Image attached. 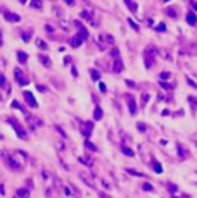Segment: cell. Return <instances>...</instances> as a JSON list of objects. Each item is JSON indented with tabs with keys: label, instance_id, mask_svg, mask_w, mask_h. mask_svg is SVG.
<instances>
[{
	"label": "cell",
	"instance_id": "34",
	"mask_svg": "<svg viewBox=\"0 0 197 198\" xmlns=\"http://www.w3.org/2000/svg\"><path fill=\"white\" fill-rule=\"evenodd\" d=\"M71 61H73V59H71V57H66V59H64V64H66V66H68V64H69Z\"/></svg>",
	"mask_w": 197,
	"mask_h": 198
},
{
	"label": "cell",
	"instance_id": "18",
	"mask_svg": "<svg viewBox=\"0 0 197 198\" xmlns=\"http://www.w3.org/2000/svg\"><path fill=\"white\" fill-rule=\"evenodd\" d=\"M90 76H92L93 81H98V79H100V72H98L97 69H90Z\"/></svg>",
	"mask_w": 197,
	"mask_h": 198
},
{
	"label": "cell",
	"instance_id": "31",
	"mask_svg": "<svg viewBox=\"0 0 197 198\" xmlns=\"http://www.w3.org/2000/svg\"><path fill=\"white\" fill-rule=\"evenodd\" d=\"M128 22H130V26L133 28V29H138V26H137V24H135V22H133V21H132V19L128 21Z\"/></svg>",
	"mask_w": 197,
	"mask_h": 198
},
{
	"label": "cell",
	"instance_id": "12",
	"mask_svg": "<svg viewBox=\"0 0 197 198\" xmlns=\"http://www.w3.org/2000/svg\"><path fill=\"white\" fill-rule=\"evenodd\" d=\"M98 41H100V43H109V45H113L114 38L111 34H100V36H98Z\"/></svg>",
	"mask_w": 197,
	"mask_h": 198
},
{
	"label": "cell",
	"instance_id": "30",
	"mask_svg": "<svg viewBox=\"0 0 197 198\" xmlns=\"http://www.w3.org/2000/svg\"><path fill=\"white\" fill-rule=\"evenodd\" d=\"M85 146H86L88 150H97V148H95V146H93V145H92L90 141H86V143H85Z\"/></svg>",
	"mask_w": 197,
	"mask_h": 198
},
{
	"label": "cell",
	"instance_id": "17",
	"mask_svg": "<svg viewBox=\"0 0 197 198\" xmlns=\"http://www.w3.org/2000/svg\"><path fill=\"white\" fill-rule=\"evenodd\" d=\"M93 119H95V121H100V119H102V109H100V107H95V110H93Z\"/></svg>",
	"mask_w": 197,
	"mask_h": 198
},
{
	"label": "cell",
	"instance_id": "21",
	"mask_svg": "<svg viewBox=\"0 0 197 198\" xmlns=\"http://www.w3.org/2000/svg\"><path fill=\"white\" fill-rule=\"evenodd\" d=\"M36 47L42 48V50H47V43H45L43 40H36Z\"/></svg>",
	"mask_w": 197,
	"mask_h": 198
},
{
	"label": "cell",
	"instance_id": "6",
	"mask_svg": "<svg viewBox=\"0 0 197 198\" xmlns=\"http://www.w3.org/2000/svg\"><path fill=\"white\" fill-rule=\"evenodd\" d=\"M83 41H85V38L81 36V34H74V36H73V38L69 40V45H71L73 48H76V47H80Z\"/></svg>",
	"mask_w": 197,
	"mask_h": 198
},
{
	"label": "cell",
	"instance_id": "27",
	"mask_svg": "<svg viewBox=\"0 0 197 198\" xmlns=\"http://www.w3.org/2000/svg\"><path fill=\"white\" fill-rule=\"evenodd\" d=\"M147 102H149V95L147 93H144V95H142V105H145Z\"/></svg>",
	"mask_w": 197,
	"mask_h": 198
},
{
	"label": "cell",
	"instance_id": "14",
	"mask_svg": "<svg viewBox=\"0 0 197 198\" xmlns=\"http://www.w3.org/2000/svg\"><path fill=\"white\" fill-rule=\"evenodd\" d=\"M31 9H35V10H42L43 9V2L42 0H31Z\"/></svg>",
	"mask_w": 197,
	"mask_h": 198
},
{
	"label": "cell",
	"instance_id": "8",
	"mask_svg": "<svg viewBox=\"0 0 197 198\" xmlns=\"http://www.w3.org/2000/svg\"><path fill=\"white\" fill-rule=\"evenodd\" d=\"M74 26L78 28V34H81L85 40H86V38H88V31H86V28H85L80 21H74Z\"/></svg>",
	"mask_w": 197,
	"mask_h": 198
},
{
	"label": "cell",
	"instance_id": "19",
	"mask_svg": "<svg viewBox=\"0 0 197 198\" xmlns=\"http://www.w3.org/2000/svg\"><path fill=\"white\" fill-rule=\"evenodd\" d=\"M113 71H114V72H121V71H123V64H121V61H116V62H114Z\"/></svg>",
	"mask_w": 197,
	"mask_h": 198
},
{
	"label": "cell",
	"instance_id": "33",
	"mask_svg": "<svg viewBox=\"0 0 197 198\" xmlns=\"http://www.w3.org/2000/svg\"><path fill=\"white\" fill-rule=\"evenodd\" d=\"M137 128H138L140 131H145V126H144L142 123H138V124H137Z\"/></svg>",
	"mask_w": 197,
	"mask_h": 198
},
{
	"label": "cell",
	"instance_id": "36",
	"mask_svg": "<svg viewBox=\"0 0 197 198\" xmlns=\"http://www.w3.org/2000/svg\"><path fill=\"white\" fill-rule=\"evenodd\" d=\"M190 5H192V7H195V10H197V2H194V0H190Z\"/></svg>",
	"mask_w": 197,
	"mask_h": 198
},
{
	"label": "cell",
	"instance_id": "2",
	"mask_svg": "<svg viewBox=\"0 0 197 198\" xmlns=\"http://www.w3.org/2000/svg\"><path fill=\"white\" fill-rule=\"evenodd\" d=\"M154 54H156L154 47H147V50L144 52V57H145V67L147 69H150L152 66H154Z\"/></svg>",
	"mask_w": 197,
	"mask_h": 198
},
{
	"label": "cell",
	"instance_id": "5",
	"mask_svg": "<svg viewBox=\"0 0 197 198\" xmlns=\"http://www.w3.org/2000/svg\"><path fill=\"white\" fill-rule=\"evenodd\" d=\"M23 96H24L26 103H28V105L31 107V109H36V107H38V103H36L35 96L31 95V91H24V93H23Z\"/></svg>",
	"mask_w": 197,
	"mask_h": 198
},
{
	"label": "cell",
	"instance_id": "22",
	"mask_svg": "<svg viewBox=\"0 0 197 198\" xmlns=\"http://www.w3.org/2000/svg\"><path fill=\"white\" fill-rule=\"evenodd\" d=\"M23 41H29L31 40V31H26V33H23Z\"/></svg>",
	"mask_w": 197,
	"mask_h": 198
},
{
	"label": "cell",
	"instance_id": "15",
	"mask_svg": "<svg viewBox=\"0 0 197 198\" xmlns=\"http://www.w3.org/2000/svg\"><path fill=\"white\" fill-rule=\"evenodd\" d=\"M17 197L19 198H28L29 197V190H26V188H19V190H17Z\"/></svg>",
	"mask_w": 197,
	"mask_h": 198
},
{
	"label": "cell",
	"instance_id": "29",
	"mask_svg": "<svg viewBox=\"0 0 197 198\" xmlns=\"http://www.w3.org/2000/svg\"><path fill=\"white\" fill-rule=\"evenodd\" d=\"M142 188H144L145 191H152V185H149V183H145V185L142 186Z\"/></svg>",
	"mask_w": 197,
	"mask_h": 198
},
{
	"label": "cell",
	"instance_id": "13",
	"mask_svg": "<svg viewBox=\"0 0 197 198\" xmlns=\"http://www.w3.org/2000/svg\"><path fill=\"white\" fill-rule=\"evenodd\" d=\"M125 4L128 5V9H130L132 12H133V14H137V10H138V5L135 4L133 0H125Z\"/></svg>",
	"mask_w": 197,
	"mask_h": 198
},
{
	"label": "cell",
	"instance_id": "1",
	"mask_svg": "<svg viewBox=\"0 0 197 198\" xmlns=\"http://www.w3.org/2000/svg\"><path fill=\"white\" fill-rule=\"evenodd\" d=\"M7 123L11 124V126H12V128H14L16 129V133H17V136L21 138V140H26V138H28V134H26V131L23 129V126L19 123H17V121H16L14 117H7Z\"/></svg>",
	"mask_w": 197,
	"mask_h": 198
},
{
	"label": "cell",
	"instance_id": "35",
	"mask_svg": "<svg viewBox=\"0 0 197 198\" xmlns=\"http://www.w3.org/2000/svg\"><path fill=\"white\" fill-rule=\"evenodd\" d=\"M64 2H66L68 5H74V0H64Z\"/></svg>",
	"mask_w": 197,
	"mask_h": 198
},
{
	"label": "cell",
	"instance_id": "11",
	"mask_svg": "<svg viewBox=\"0 0 197 198\" xmlns=\"http://www.w3.org/2000/svg\"><path fill=\"white\" fill-rule=\"evenodd\" d=\"M81 19H86L88 21V24H92V26H97V22H95V19L92 17L90 10H83V12H81Z\"/></svg>",
	"mask_w": 197,
	"mask_h": 198
},
{
	"label": "cell",
	"instance_id": "24",
	"mask_svg": "<svg viewBox=\"0 0 197 198\" xmlns=\"http://www.w3.org/2000/svg\"><path fill=\"white\" fill-rule=\"evenodd\" d=\"M187 19H189V24H195V16H194V14H189Z\"/></svg>",
	"mask_w": 197,
	"mask_h": 198
},
{
	"label": "cell",
	"instance_id": "25",
	"mask_svg": "<svg viewBox=\"0 0 197 198\" xmlns=\"http://www.w3.org/2000/svg\"><path fill=\"white\" fill-rule=\"evenodd\" d=\"M0 86L7 88V83H5V76H4V74H0Z\"/></svg>",
	"mask_w": 197,
	"mask_h": 198
},
{
	"label": "cell",
	"instance_id": "28",
	"mask_svg": "<svg viewBox=\"0 0 197 198\" xmlns=\"http://www.w3.org/2000/svg\"><path fill=\"white\" fill-rule=\"evenodd\" d=\"M169 72H161V74H159V78H161V79H169Z\"/></svg>",
	"mask_w": 197,
	"mask_h": 198
},
{
	"label": "cell",
	"instance_id": "9",
	"mask_svg": "<svg viewBox=\"0 0 197 198\" xmlns=\"http://www.w3.org/2000/svg\"><path fill=\"white\" fill-rule=\"evenodd\" d=\"M125 98L128 100V109H130V114H132V116H135V114H137V107H135L133 96H132V95H126Z\"/></svg>",
	"mask_w": 197,
	"mask_h": 198
},
{
	"label": "cell",
	"instance_id": "32",
	"mask_svg": "<svg viewBox=\"0 0 197 198\" xmlns=\"http://www.w3.org/2000/svg\"><path fill=\"white\" fill-rule=\"evenodd\" d=\"M121 150L125 152V153H126V155H133V152H132V150H128V148H121Z\"/></svg>",
	"mask_w": 197,
	"mask_h": 198
},
{
	"label": "cell",
	"instance_id": "23",
	"mask_svg": "<svg viewBox=\"0 0 197 198\" xmlns=\"http://www.w3.org/2000/svg\"><path fill=\"white\" fill-rule=\"evenodd\" d=\"M80 162H81V164H85V165H92V160L88 157H80Z\"/></svg>",
	"mask_w": 197,
	"mask_h": 198
},
{
	"label": "cell",
	"instance_id": "10",
	"mask_svg": "<svg viewBox=\"0 0 197 198\" xmlns=\"http://www.w3.org/2000/svg\"><path fill=\"white\" fill-rule=\"evenodd\" d=\"M38 61L42 62L43 67H50V66H52V61H50V57H49V55H45V54H40V55H38Z\"/></svg>",
	"mask_w": 197,
	"mask_h": 198
},
{
	"label": "cell",
	"instance_id": "26",
	"mask_svg": "<svg viewBox=\"0 0 197 198\" xmlns=\"http://www.w3.org/2000/svg\"><path fill=\"white\" fill-rule=\"evenodd\" d=\"M152 167H154V171H157V172H162V167H161V164H157V162H154V164H152Z\"/></svg>",
	"mask_w": 197,
	"mask_h": 198
},
{
	"label": "cell",
	"instance_id": "7",
	"mask_svg": "<svg viewBox=\"0 0 197 198\" xmlns=\"http://www.w3.org/2000/svg\"><path fill=\"white\" fill-rule=\"evenodd\" d=\"M92 126H93L92 123H83V124H81V128H80V129H81V134H83L85 138H88L92 134Z\"/></svg>",
	"mask_w": 197,
	"mask_h": 198
},
{
	"label": "cell",
	"instance_id": "3",
	"mask_svg": "<svg viewBox=\"0 0 197 198\" xmlns=\"http://www.w3.org/2000/svg\"><path fill=\"white\" fill-rule=\"evenodd\" d=\"M0 10H2V14H4V17H5V19H7L9 22H19V19H21V17H19L17 14H14V12H9V10L5 9V7H2Z\"/></svg>",
	"mask_w": 197,
	"mask_h": 198
},
{
	"label": "cell",
	"instance_id": "38",
	"mask_svg": "<svg viewBox=\"0 0 197 198\" xmlns=\"http://www.w3.org/2000/svg\"><path fill=\"white\" fill-rule=\"evenodd\" d=\"M0 38H2V31H0Z\"/></svg>",
	"mask_w": 197,
	"mask_h": 198
},
{
	"label": "cell",
	"instance_id": "20",
	"mask_svg": "<svg viewBox=\"0 0 197 198\" xmlns=\"http://www.w3.org/2000/svg\"><path fill=\"white\" fill-rule=\"evenodd\" d=\"M36 90H38V91H40V93H47V91H49V88H47V86H45V84H40V83H38V84H36Z\"/></svg>",
	"mask_w": 197,
	"mask_h": 198
},
{
	"label": "cell",
	"instance_id": "4",
	"mask_svg": "<svg viewBox=\"0 0 197 198\" xmlns=\"http://www.w3.org/2000/svg\"><path fill=\"white\" fill-rule=\"evenodd\" d=\"M14 74H16V81L19 83L21 86H24V84H28V83H29L28 76H24L21 71H19V69H14Z\"/></svg>",
	"mask_w": 197,
	"mask_h": 198
},
{
	"label": "cell",
	"instance_id": "37",
	"mask_svg": "<svg viewBox=\"0 0 197 198\" xmlns=\"http://www.w3.org/2000/svg\"><path fill=\"white\" fill-rule=\"evenodd\" d=\"M19 4H23V5H24V4H26V0H19Z\"/></svg>",
	"mask_w": 197,
	"mask_h": 198
},
{
	"label": "cell",
	"instance_id": "16",
	"mask_svg": "<svg viewBox=\"0 0 197 198\" xmlns=\"http://www.w3.org/2000/svg\"><path fill=\"white\" fill-rule=\"evenodd\" d=\"M17 61H19V64H26L28 62V55L24 52H17Z\"/></svg>",
	"mask_w": 197,
	"mask_h": 198
}]
</instances>
